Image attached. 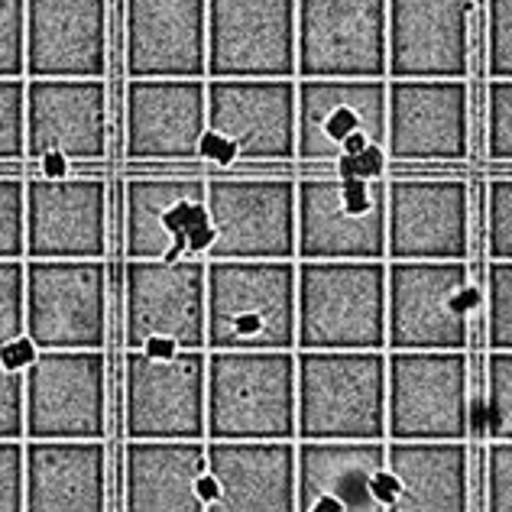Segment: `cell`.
Listing matches in <instances>:
<instances>
[{
    "label": "cell",
    "instance_id": "1",
    "mask_svg": "<svg viewBox=\"0 0 512 512\" xmlns=\"http://www.w3.org/2000/svg\"><path fill=\"white\" fill-rule=\"evenodd\" d=\"M295 441H386V350H295Z\"/></svg>",
    "mask_w": 512,
    "mask_h": 512
},
{
    "label": "cell",
    "instance_id": "2",
    "mask_svg": "<svg viewBox=\"0 0 512 512\" xmlns=\"http://www.w3.org/2000/svg\"><path fill=\"white\" fill-rule=\"evenodd\" d=\"M208 441H295V350H208Z\"/></svg>",
    "mask_w": 512,
    "mask_h": 512
},
{
    "label": "cell",
    "instance_id": "3",
    "mask_svg": "<svg viewBox=\"0 0 512 512\" xmlns=\"http://www.w3.org/2000/svg\"><path fill=\"white\" fill-rule=\"evenodd\" d=\"M295 276V260H208V350H295Z\"/></svg>",
    "mask_w": 512,
    "mask_h": 512
},
{
    "label": "cell",
    "instance_id": "4",
    "mask_svg": "<svg viewBox=\"0 0 512 512\" xmlns=\"http://www.w3.org/2000/svg\"><path fill=\"white\" fill-rule=\"evenodd\" d=\"M299 263V334L295 350H386L383 260Z\"/></svg>",
    "mask_w": 512,
    "mask_h": 512
},
{
    "label": "cell",
    "instance_id": "5",
    "mask_svg": "<svg viewBox=\"0 0 512 512\" xmlns=\"http://www.w3.org/2000/svg\"><path fill=\"white\" fill-rule=\"evenodd\" d=\"M198 159L231 166L295 159V78H208Z\"/></svg>",
    "mask_w": 512,
    "mask_h": 512
},
{
    "label": "cell",
    "instance_id": "6",
    "mask_svg": "<svg viewBox=\"0 0 512 512\" xmlns=\"http://www.w3.org/2000/svg\"><path fill=\"white\" fill-rule=\"evenodd\" d=\"M295 260L386 263V179L334 172L295 182Z\"/></svg>",
    "mask_w": 512,
    "mask_h": 512
},
{
    "label": "cell",
    "instance_id": "7",
    "mask_svg": "<svg viewBox=\"0 0 512 512\" xmlns=\"http://www.w3.org/2000/svg\"><path fill=\"white\" fill-rule=\"evenodd\" d=\"M127 350H208V260H127Z\"/></svg>",
    "mask_w": 512,
    "mask_h": 512
},
{
    "label": "cell",
    "instance_id": "8",
    "mask_svg": "<svg viewBox=\"0 0 512 512\" xmlns=\"http://www.w3.org/2000/svg\"><path fill=\"white\" fill-rule=\"evenodd\" d=\"M474 308L467 263H386V350H464Z\"/></svg>",
    "mask_w": 512,
    "mask_h": 512
},
{
    "label": "cell",
    "instance_id": "9",
    "mask_svg": "<svg viewBox=\"0 0 512 512\" xmlns=\"http://www.w3.org/2000/svg\"><path fill=\"white\" fill-rule=\"evenodd\" d=\"M464 350H386V441H464Z\"/></svg>",
    "mask_w": 512,
    "mask_h": 512
},
{
    "label": "cell",
    "instance_id": "10",
    "mask_svg": "<svg viewBox=\"0 0 512 512\" xmlns=\"http://www.w3.org/2000/svg\"><path fill=\"white\" fill-rule=\"evenodd\" d=\"M208 350H127L124 428L130 441H205Z\"/></svg>",
    "mask_w": 512,
    "mask_h": 512
},
{
    "label": "cell",
    "instance_id": "11",
    "mask_svg": "<svg viewBox=\"0 0 512 512\" xmlns=\"http://www.w3.org/2000/svg\"><path fill=\"white\" fill-rule=\"evenodd\" d=\"M386 153V78H295V159L338 166L347 156Z\"/></svg>",
    "mask_w": 512,
    "mask_h": 512
},
{
    "label": "cell",
    "instance_id": "12",
    "mask_svg": "<svg viewBox=\"0 0 512 512\" xmlns=\"http://www.w3.org/2000/svg\"><path fill=\"white\" fill-rule=\"evenodd\" d=\"M211 244L205 260H295V182L221 175L205 182Z\"/></svg>",
    "mask_w": 512,
    "mask_h": 512
},
{
    "label": "cell",
    "instance_id": "13",
    "mask_svg": "<svg viewBox=\"0 0 512 512\" xmlns=\"http://www.w3.org/2000/svg\"><path fill=\"white\" fill-rule=\"evenodd\" d=\"M26 441H101L107 376L101 350H39L23 370Z\"/></svg>",
    "mask_w": 512,
    "mask_h": 512
},
{
    "label": "cell",
    "instance_id": "14",
    "mask_svg": "<svg viewBox=\"0 0 512 512\" xmlns=\"http://www.w3.org/2000/svg\"><path fill=\"white\" fill-rule=\"evenodd\" d=\"M26 338L36 350H101L107 338L104 260H26Z\"/></svg>",
    "mask_w": 512,
    "mask_h": 512
},
{
    "label": "cell",
    "instance_id": "15",
    "mask_svg": "<svg viewBox=\"0 0 512 512\" xmlns=\"http://www.w3.org/2000/svg\"><path fill=\"white\" fill-rule=\"evenodd\" d=\"M295 78H386V0H295Z\"/></svg>",
    "mask_w": 512,
    "mask_h": 512
},
{
    "label": "cell",
    "instance_id": "16",
    "mask_svg": "<svg viewBox=\"0 0 512 512\" xmlns=\"http://www.w3.org/2000/svg\"><path fill=\"white\" fill-rule=\"evenodd\" d=\"M470 256V195L454 175L386 182V263H448Z\"/></svg>",
    "mask_w": 512,
    "mask_h": 512
},
{
    "label": "cell",
    "instance_id": "17",
    "mask_svg": "<svg viewBox=\"0 0 512 512\" xmlns=\"http://www.w3.org/2000/svg\"><path fill=\"white\" fill-rule=\"evenodd\" d=\"M470 0H386V82H467Z\"/></svg>",
    "mask_w": 512,
    "mask_h": 512
},
{
    "label": "cell",
    "instance_id": "18",
    "mask_svg": "<svg viewBox=\"0 0 512 512\" xmlns=\"http://www.w3.org/2000/svg\"><path fill=\"white\" fill-rule=\"evenodd\" d=\"M124 250L127 260H185L211 244L205 179L192 175H143L124 192Z\"/></svg>",
    "mask_w": 512,
    "mask_h": 512
},
{
    "label": "cell",
    "instance_id": "19",
    "mask_svg": "<svg viewBox=\"0 0 512 512\" xmlns=\"http://www.w3.org/2000/svg\"><path fill=\"white\" fill-rule=\"evenodd\" d=\"M208 78H295V0H208Z\"/></svg>",
    "mask_w": 512,
    "mask_h": 512
},
{
    "label": "cell",
    "instance_id": "20",
    "mask_svg": "<svg viewBox=\"0 0 512 512\" xmlns=\"http://www.w3.org/2000/svg\"><path fill=\"white\" fill-rule=\"evenodd\" d=\"M107 153V88L98 78H26V159L98 163Z\"/></svg>",
    "mask_w": 512,
    "mask_h": 512
},
{
    "label": "cell",
    "instance_id": "21",
    "mask_svg": "<svg viewBox=\"0 0 512 512\" xmlns=\"http://www.w3.org/2000/svg\"><path fill=\"white\" fill-rule=\"evenodd\" d=\"M467 146V82H386L389 163H461Z\"/></svg>",
    "mask_w": 512,
    "mask_h": 512
},
{
    "label": "cell",
    "instance_id": "22",
    "mask_svg": "<svg viewBox=\"0 0 512 512\" xmlns=\"http://www.w3.org/2000/svg\"><path fill=\"white\" fill-rule=\"evenodd\" d=\"M107 192L88 175L26 182V260H104Z\"/></svg>",
    "mask_w": 512,
    "mask_h": 512
},
{
    "label": "cell",
    "instance_id": "23",
    "mask_svg": "<svg viewBox=\"0 0 512 512\" xmlns=\"http://www.w3.org/2000/svg\"><path fill=\"white\" fill-rule=\"evenodd\" d=\"M127 159L188 163L208 130L201 78H130L127 82Z\"/></svg>",
    "mask_w": 512,
    "mask_h": 512
},
{
    "label": "cell",
    "instance_id": "24",
    "mask_svg": "<svg viewBox=\"0 0 512 512\" xmlns=\"http://www.w3.org/2000/svg\"><path fill=\"white\" fill-rule=\"evenodd\" d=\"M130 78H208V0H127Z\"/></svg>",
    "mask_w": 512,
    "mask_h": 512
},
{
    "label": "cell",
    "instance_id": "25",
    "mask_svg": "<svg viewBox=\"0 0 512 512\" xmlns=\"http://www.w3.org/2000/svg\"><path fill=\"white\" fill-rule=\"evenodd\" d=\"M107 75V0H26V78Z\"/></svg>",
    "mask_w": 512,
    "mask_h": 512
},
{
    "label": "cell",
    "instance_id": "26",
    "mask_svg": "<svg viewBox=\"0 0 512 512\" xmlns=\"http://www.w3.org/2000/svg\"><path fill=\"white\" fill-rule=\"evenodd\" d=\"M386 441H295V512H386Z\"/></svg>",
    "mask_w": 512,
    "mask_h": 512
},
{
    "label": "cell",
    "instance_id": "27",
    "mask_svg": "<svg viewBox=\"0 0 512 512\" xmlns=\"http://www.w3.org/2000/svg\"><path fill=\"white\" fill-rule=\"evenodd\" d=\"M208 512H295V441H205Z\"/></svg>",
    "mask_w": 512,
    "mask_h": 512
},
{
    "label": "cell",
    "instance_id": "28",
    "mask_svg": "<svg viewBox=\"0 0 512 512\" xmlns=\"http://www.w3.org/2000/svg\"><path fill=\"white\" fill-rule=\"evenodd\" d=\"M376 493L386 512H467L464 441H386Z\"/></svg>",
    "mask_w": 512,
    "mask_h": 512
},
{
    "label": "cell",
    "instance_id": "29",
    "mask_svg": "<svg viewBox=\"0 0 512 512\" xmlns=\"http://www.w3.org/2000/svg\"><path fill=\"white\" fill-rule=\"evenodd\" d=\"M104 441H23L26 512H104Z\"/></svg>",
    "mask_w": 512,
    "mask_h": 512
},
{
    "label": "cell",
    "instance_id": "30",
    "mask_svg": "<svg viewBox=\"0 0 512 512\" xmlns=\"http://www.w3.org/2000/svg\"><path fill=\"white\" fill-rule=\"evenodd\" d=\"M208 474L205 441H127V512H208L201 477Z\"/></svg>",
    "mask_w": 512,
    "mask_h": 512
},
{
    "label": "cell",
    "instance_id": "31",
    "mask_svg": "<svg viewBox=\"0 0 512 512\" xmlns=\"http://www.w3.org/2000/svg\"><path fill=\"white\" fill-rule=\"evenodd\" d=\"M487 431L493 441H512V350H490L487 357Z\"/></svg>",
    "mask_w": 512,
    "mask_h": 512
},
{
    "label": "cell",
    "instance_id": "32",
    "mask_svg": "<svg viewBox=\"0 0 512 512\" xmlns=\"http://www.w3.org/2000/svg\"><path fill=\"white\" fill-rule=\"evenodd\" d=\"M487 344L512 350V263L490 260L487 269Z\"/></svg>",
    "mask_w": 512,
    "mask_h": 512
},
{
    "label": "cell",
    "instance_id": "33",
    "mask_svg": "<svg viewBox=\"0 0 512 512\" xmlns=\"http://www.w3.org/2000/svg\"><path fill=\"white\" fill-rule=\"evenodd\" d=\"M26 159V78H0V163Z\"/></svg>",
    "mask_w": 512,
    "mask_h": 512
},
{
    "label": "cell",
    "instance_id": "34",
    "mask_svg": "<svg viewBox=\"0 0 512 512\" xmlns=\"http://www.w3.org/2000/svg\"><path fill=\"white\" fill-rule=\"evenodd\" d=\"M26 260H0V350L26 334Z\"/></svg>",
    "mask_w": 512,
    "mask_h": 512
},
{
    "label": "cell",
    "instance_id": "35",
    "mask_svg": "<svg viewBox=\"0 0 512 512\" xmlns=\"http://www.w3.org/2000/svg\"><path fill=\"white\" fill-rule=\"evenodd\" d=\"M0 260H26V182L0 175Z\"/></svg>",
    "mask_w": 512,
    "mask_h": 512
},
{
    "label": "cell",
    "instance_id": "36",
    "mask_svg": "<svg viewBox=\"0 0 512 512\" xmlns=\"http://www.w3.org/2000/svg\"><path fill=\"white\" fill-rule=\"evenodd\" d=\"M0 78H26V0H0Z\"/></svg>",
    "mask_w": 512,
    "mask_h": 512
},
{
    "label": "cell",
    "instance_id": "37",
    "mask_svg": "<svg viewBox=\"0 0 512 512\" xmlns=\"http://www.w3.org/2000/svg\"><path fill=\"white\" fill-rule=\"evenodd\" d=\"M490 82H512V0H487Z\"/></svg>",
    "mask_w": 512,
    "mask_h": 512
},
{
    "label": "cell",
    "instance_id": "38",
    "mask_svg": "<svg viewBox=\"0 0 512 512\" xmlns=\"http://www.w3.org/2000/svg\"><path fill=\"white\" fill-rule=\"evenodd\" d=\"M487 250L490 260L512 263V175L487 188Z\"/></svg>",
    "mask_w": 512,
    "mask_h": 512
},
{
    "label": "cell",
    "instance_id": "39",
    "mask_svg": "<svg viewBox=\"0 0 512 512\" xmlns=\"http://www.w3.org/2000/svg\"><path fill=\"white\" fill-rule=\"evenodd\" d=\"M487 156L490 163H512V82L487 88Z\"/></svg>",
    "mask_w": 512,
    "mask_h": 512
},
{
    "label": "cell",
    "instance_id": "40",
    "mask_svg": "<svg viewBox=\"0 0 512 512\" xmlns=\"http://www.w3.org/2000/svg\"><path fill=\"white\" fill-rule=\"evenodd\" d=\"M26 438V399H23V373L7 367L0 357V441Z\"/></svg>",
    "mask_w": 512,
    "mask_h": 512
},
{
    "label": "cell",
    "instance_id": "41",
    "mask_svg": "<svg viewBox=\"0 0 512 512\" xmlns=\"http://www.w3.org/2000/svg\"><path fill=\"white\" fill-rule=\"evenodd\" d=\"M487 512H512V441L487 448Z\"/></svg>",
    "mask_w": 512,
    "mask_h": 512
},
{
    "label": "cell",
    "instance_id": "42",
    "mask_svg": "<svg viewBox=\"0 0 512 512\" xmlns=\"http://www.w3.org/2000/svg\"><path fill=\"white\" fill-rule=\"evenodd\" d=\"M0 512H26L23 441H0Z\"/></svg>",
    "mask_w": 512,
    "mask_h": 512
},
{
    "label": "cell",
    "instance_id": "43",
    "mask_svg": "<svg viewBox=\"0 0 512 512\" xmlns=\"http://www.w3.org/2000/svg\"><path fill=\"white\" fill-rule=\"evenodd\" d=\"M36 354H39V350L33 347V341L30 338H26V334H23V338L20 341H13V344H7L4 350H0V357H4L7 360V367H13V370H26V367H30V363L36 360Z\"/></svg>",
    "mask_w": 512,
    "mask_h": 512
}]
</instances>
